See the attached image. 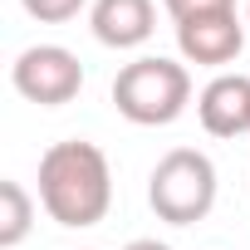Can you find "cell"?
I'll return each instance as SVG.
<instances>
[{
	"label": "cell",
	"instance_id": "6da1fadb",
	"mask_svg": "<svg viewBox=\"0 0 250 250\" xmlns=\"http://www.w3.org/2000/svg\"><path fill=\"white\" fill-rule=\"evenodd\" d=\"M40 206L59 226H98L113 206V172L103 147L69 138L40 157Z\"/></svg>",
	"mask_w": 250,
	"mask_h": 250
},
{
	"label": "cell",
	"instance_id": "7a4b0ae2",
	"mask_svg": "<svg viewBox=\"0 0 250 250\" xmlns=\"http://www.w3.org/2000/svg\"><path fill=\"white\" fill-rule=\"evenodd\" d=\"M113 103H118V113L128 123H138V128H167L191 103V74H187V64L162 59V54L133 59L113 79Z\"/></svg>",
	"mask_w": 250,
	"mask_h": 250
},
{
	"label": "cell",
	"instance_id": "3957f363",
	"mask_svg": "<svg viewBox=\"0 0 250 250\" xmlns=\"http://www.w3.org/2000/svg\"><path fill=\"white\" fill-rule=\"evenodd\" d=\"M147 201L162 221L172 226H191L201 221L211 206H216V167L206 152L196 147H172L157 167H152V182H147Z\"/></svg>",
	"mask_w": 250,
	"mask_h": 250
},
{
	"label": "cell",
	"instance_id": "277c9868",
	"mask_svg": "<svg viewBox=\"0 0 250 250\" xmlns=\"http://www.w3.org/2000/svg\"><path fill=\"white\" fill-rule=\"evenodd\" d=\"M10 83L40 103V108H59L69 98H79L83 88V64L79 54H69L64 44H30L15 64H10Z\"/></svg>",
	"mask_w": 250,
	"mask_h": 250
},
{
	"label": "cell",
	"instance_id": "5b68a950",
	"mask_svg": "<svg viewBox=\"0 0 250 250\" xmlns=\"http://www.w3.org/2000/svg\"><path fill=\"white\" fill-rule=\"evenodd\" d=\"M245 44V25L235 10H221V15H201V20H182L177 25V49L187 64H206V69H221L240 54Z\"/></svg>",
	"mask_w": 250,
	"mask_h": 250
},
{
	"label": "cell",
	"instance_id": "8992f818",
	"mask_svg": "<svg viewBox=\"0 0 250 250\" xmlns=\"http://www.w3.org/2000/svg\"><path fill=\"white\" fill-rule=\"evenodd\" d=\"M196 113H201V128L211 138H240L250 133V79L245 74H221L201 88L196 98Z\"/></svg>",
	"mask_w": 250,
	"mask_h": 250
},
{
	"label": "cell",
	"instance_id": "52a82bcc",
	"mask_svg": "<svg viewBox=\"0 0 250 250\" xmlns=\"http://www.w3.org/2000/svg\"><path fill=\"white\" fill-rule=\"evenodd\" d=\"M152 0H98L93 5V35L108 49H138L152 35Z\"/></svg>",
	"mask_w": 250,
	"mask_h": 250
},
{
	"label": "cell",
	"instance_id": "ba28073f",
	"mask_svg": "<svg viewBox=\"0 0 250 250\" xmlns=\"http://www.w3.org/2000/svg\"><path fill=\"white\" fill-rule=\"evenodd\" d=\"M30 221H35V201L25 196V187L0 182V250H15L30 235Z\"/></svg>",
	"mask_w": 250,
	"mask_h": 250
},
{
	"label": "cell",
	"instance_id": "9c48e42d",
	"mask_svg": "<svg viewBox=\"0 0 250 250\" xmlns=\"http://www.w3.org/2000/svg\"><path fill=\"white\" fill-rule=\"evenodd\" d=\"M167 15L182 25V20H201V15H221V10H235V0H162Z\"/></svg>",
	"mask_w": 250,
	"mask_h": 250
},
{
	"label": "cell",
	"instance_id": "30bf717a",
	"mask_svg": "<svg viewBox=\"0 0 250 250\" xmlns=\"http://www.w3.org/2000/svg\"><path fill=\"white\" fill-rule=\"evenodd\" d=\"M20 5H25L35 20H44V25H64V20H74V15L83 10V0H20Z\"/></svg>",
	"mask_w": 250,
	"mask_h": 250
},
{
	"label": "cell",
	"instance_id": "8fae6325",
	"mask_svg": "<svg viewBox=\"0 0 250 250\" xmlns=\"http://www.w3.org/2000/svg\"><path fill=\"white\" fill-rule=\"evenodd\" d=\"M123 250H172V245H162V240H133V245H123Z\"/></svg>",
	"mask_w": 250,
	"mask_h": 250
},
{
	"label": "cell",
	"instance_id": "7c38bea8",
	"mask_svg": "<svg viewBox=\"0 0 250 250\" xmlns=\"http://www.w3.org/2000/svg\"><path fill=\"white\" fill-rule=\"evenodd\" d=\"M245 15H250V10H245Z\"/></svg>",
	"mask_w": 250,
	"mask_h": 250
}]
</instances>
